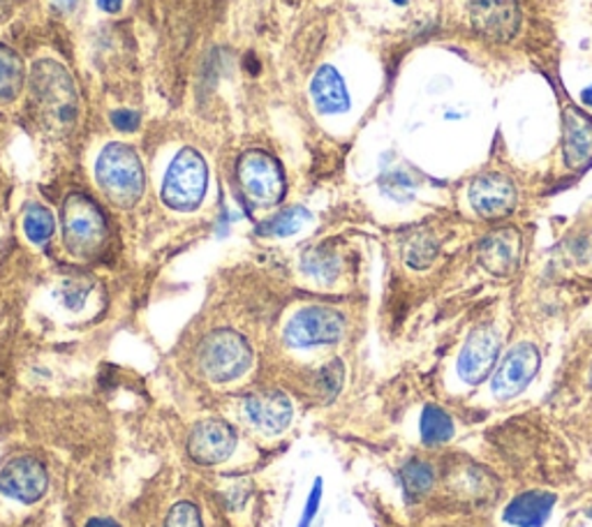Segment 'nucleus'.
Segmentation results:
<instances>
[{
    "label": "nucleus",
    "instance_id": "nucleus-11",
    "mask_svg": "<svg viewBox=\"0 0 592 527\" xmlns=\"http://www.w3.org/2000/svg\"><path fill=\"white\" fill-rule=\"evenodd\" d=\"M49 488L47 467L35 456H16L0 469V491L24 504L43 500Z\"/></svg>",
    "mask_w": 592,
    "mask_h": 527
},
{
    "label": "nucleus",
    "instance_id": "nucleus-20",
    "mask_svg": "<svg viewBox=\"0 0 592 527\" xmlns=\"http://www.w3.org/2000/svg\"><path fill=\"white\" fill-rule=\"evenodd\" d=\"M419 432L426 446H443L456 438V421L445 407L426 405L422 421H419Z\"/></svg>",
    "mask_w": 592,
    "mask_h": 527
},
{
    "label": "nucleus",
    "instance_id": "nucleus-23",
    "mask_svg": "<svg viewBox=\"0 0 592 527\" xmlns=\"http://www.w3.org/2000/svg\"><path fill=\"white\" fill-rule=\"evenodd\" d=\"M424 0H371L373 12L389 24H410L419 19Z\"/></svg>",
    "mask_w": 592,
    "mask_h": 527
},
{
    "label": "nucleus",
    "instance_id": "nucleus-33",
    "mask_svg": "<svg viewBox=\"0 0 592 527\" xmlns=\"http://www.w3.org/2000/svg\"><path fill=\"white\" fill-rule=\"evenodd\" d=\"M98 5H100V10L107 12V14H117V12H121V8H123V0H98Z\"/></svg>",
    "mask_w": 592,
    "mask_h": 527
},
{
    "label": "nucleus",
    "instance_id": "nucleus-5",
    "mask_svg": "<svg viewBox=\"0 0 592 527\" xmlns=\"http://www.w3.org/2000/svg\"><path fill=\"white\" fill-rule=\"evenodd\" d=\"M500 350L503 333L498 331V327L493 322L474 327L454 361V375L461 389H474L486 382L495 366H498Z\"/></svg>",
    "mask_w": 592,
    "mask_h": 527
},
{
    "label": "nucleus",
    "instance_id": "nucleus-1",
    "mask_svg": "<svg viewBox=\"0 0 592 527\" xmlns=\"http://www.w3.org/2000/svg\"><path fill=\"white\" fill-rule=\"evenodd\" d=\"M95 179L105 197L121 209L135 206L144 193V164L135 148L128 144H109L95 164Z\"/></svg>",
    "mask_w": 592,
    "mask_h": 527
},
{
    "label": "nucleus",
    "instance_id": "nucleus-16",
    "mask_svg": "<svg viewBox=\"0 0 592 527\" xmlns=\"http://www.w3.org/2000/svg\"><path fill=\"white\" fill-rule=\"evenodd\" d=\"M556 504H558L556 493L542 491V488H532V491H523L507 502L503 520L509 527H544L553 510H556Z\"/></svg>",
    "mask_w": 592,
    "mask_h": 527
},
{
    "label": "nucleus",
    "instance_id": "nucleus-4",
    "mask_svg": "<svg viewBox=\"0 0 592 527\" xmlns=\"http://www.w3.org/2000/svg\"><path fill=\"white\" fill-rule=\"evenodd\" d=\"M63 241L74 255L88 259L100 253L107 241V220L100 206L86 195H70L63 204Z\"/></svg>",
    "mask_w": 592,
    "mask_h": 527
},
{
    "label": "nucleus",
    "instance_id": "nucleus-19",
    "mask_svg": "<svg viewBox=\"0 0 592 527\" xmlns=\"http://www.w3.org/2000/svg\"><path fill=\"white\" fill-rule=\"evenodd\" d=\"M311 96H313V102L322 111V114H329V117L346 114L352 105L346 82H342L338 70L329 68V65L317 70V74L313 77V84H311Z\"/></svg>",
    "mask_w": 592,
    "mask_h": 527
},
{
    "label": "nucleus",
    "instance_id": "nucleus-22",
    "mask_svg": "<svg viewBox=\"0 0 592 527\" xmlns=\"http://www.w3.org/2000/svg\"><path fill=\"white\" fill-rule=\"evenodd\" d=\"M400 481H403L408 498L419 500L433 491V486L437 483V473L433 463L424 458H412L403 469H400Z\"/></svg>",
    "mask_w": 592,
    "mask_h": 527
},
{
    "label": "nucleus",
    "instance_id": "nucleus-26",
    "mask_svg": "<svg viewBox=\"0 0 592 527\" xmlns=\"http://www.w3.org/2000/svg\"><path fill=\"white\" fill-rule=\"evenodd\" d=\"M309 211H303L299 209V206H294V209H288V211H282L278 213L276 218H271L269 222L264 224L262 232L264 234H274V236H292L297 234L305 222H309Z\"/></svg>",
    "mask_w": 592,
    "mask_h": 527
},
{
    "label": "nucleus",
    "instance_id": "nucleus-6",
    "mask_svg": "<svg viewBox=\"0 0 592 527\" xmlns=\"http://www.w3.org/2000/svg\"><path fill=\"white\" fill-rule=\"evenodd\" d=\"M208 169L195 148H183L171 160L165 183L162 201L174 211H195L206 195Z\"/></svg>",
    "mask_w": 592,
    "mask_h": 527
},
{
    "label": "nucleus",
    "instance_id": "nucleus-24",
    "mask_svg": "<svg viewBox=\"0 0 592 527\" xmlns=\"http://www.w3.org/2000/svg\"><path fill=\"white\" fill-rule=\"evenodd\" d=\"M440 255V243H437L431 234H416L408 241L406 246V261L414 271H424Z\"/></svg>",
    "mask_w": 592,
    "mask_h": 527
},
{
    "label": "nucleus",
    "instance_id": "nucleus-9",
    "mask_svg": "<svg viewBox=\"0 0 592 527\" xmlns=\"http://www.w3.org/2000/svg\"><path fill=\"white\" fill-rule=\"evenodd\" d=\"M342 331H346V319L338 310L309 306L290 319L285 329V343L297 350L334 345L342 338Z\"/></svg>",
    "mask_w": 592,
    "mask_h": 527
},
{
    "label": "nucleus",
    "instance_id": "nucleus-13",
    "mask_svg": "<svg viewBox=\"0 0 592 527\" xmlns=\"http://www.w3.org/2000/svg\"><path fill=\"white\" fill-rule=\"evenodd\" d=\"M521 234L511 228L495 230L480 243V264L495 278H511L521 267Z\"/></svg>",
    "mask_w": 592,
    "mask_h": 527
},
{
    "label": "nucleus",
    "instance_id": "nucleus-7",
    "mask_svg": "<svg viewBox=\"0 0 592 527\" xmlns=\"http://www.w3.org/2000/svg\"><path fill=\"white\" fill-rule=\"evenodd\" d=\"M33 96L37 107L61 125H70L76 119V88L68 70L53 61L37 63L33 70Z\"/></svg>",
    "mask_w": 592,
    "mask_h": 527
},
{
    "label": "nucleus",
    "instance_id": "nucleus-36",
    "mask_svg": "<svg viewBox=\"0 0 592 527\" xmlns=\"http://www.w3.org/2000/svg\"><path fill=\"white\" fill-rule=\"evenodd\" d=\"M74 3H76V0H59V5L65 8V10H70Z\"/></svg>",
    "mask_w": 592,
    "mask_h": 527
},
{
    "label": "nucleus",
    "instance_id": "nucleus-21",
    "mask_svg": "<svg viewBox=\"0 0 592 527\" xmlns=\"http://www.w3.org/2000/svg\"><path fill=\"white\" fill-rule=\"evenodd\" d=\"M22 88H24V63L10 47L0 45V105L14 102Z\"/></svg>",
    "mask_w": 592,
    "mask_h": 527
},
{
    "label": "nucleus",
    "instance_id": "nucleus-25",
    "mask_svg": "<svg viewBox=\"0 0 592 527\" xmlns=\"http://www.w3.org/2000/svg\"><path fill=\"white\" fill-rule=\"evenodd\" d=\"M53 228H56L53 216L49 209H45V206H31V209L26 211L24 232L33 243H37V246H43V243L51 238Z\"/></svg>",
    "mask_w": 592,
    "mask_h": 527
},
{
    "label": "nucleus",
    "instance_id": "nucleus-35",
    "mask_svg": "<svg viewBox=\"0 0 592 527\" xmlns=\"http://www.w3.org/2000/svg\"><path fill=\"white\" fill-rule=\"evenodd\" d=\"M581 102H583L588 109H592V86H588V88L581 90Z\"/></svg>",
    "mask_w": 592,
    "mask_h": 527
},
{
    "label": "nucleus",
    "instance_id": "nucleus-28",
    "mask_svg": "<svg viewBox=\"0 0 592 527\" xmlns=\"http://www.w3.org/2000/svg\"><path fill=\"white\" fill-rule=\"evenodd\" d=\"M165 527H204L202 514L193 502H179L169 510Z\"/></svg>",
    "mask_w": 592,
    "mask_h": 527
},
{
    "label": "nucleus",
    "instance_id": "nucleus-3",
    "mask_svg": "<svg viewBox=\"0 0 592 527\" xmlns=\"http://www.w3.org/2000/svg\"><path fill=\"white\" fill-rule=\"evenodd\" d=\"M540 368L542 352L537 345L530 341L511 345L500 359V364L491 372L486 401L491 405H505L514 399H519V395L532 384V380L537 378Z\"/></svg>",
    "mask_w": 592,
    "mask_h": 527
},
{
    "label": "nucleus",
    "instance_id": "nucleus-38",
    "mask_svg": "<svg viewBox=\"0 0 592 527\" xmlns=\"http://www.w3.org/2000/svg\"><path fill=\"white\" fill-rule=\"evenodd\" d=\"M588 516H590V518H592V506H590V510H588Z\"/></svg>",
    "mask_w": 592,
    "mask_h": 527
},
{
    "label": "nucleus",
    "instance_id": "nucleus-10",
    "mask_svg": "<svg viewBox=\"0 0 592 527\" xmlns=\"http://www.w3.org/2000/svg\"><path fill=\"white\" fill-rule=\"evenodd\" d=\"M468 204L476 218L500 220L507 218L519 204V191L511 179L498 172L476 176L468 187Z\"/></svg>",
    "mask_w": 592,
    "mask_h": 527
},
{
    "label": "nucleus",
    "instance_id": "nucleus-18",
    "mask_svg": "<svg viewBox=\"0 0 592 527\" xmlns=\"http://www.w3.org/2000/svg\"><path fill=\"white\" fill-rule=\"evenodd\" d=\"M563 156L569 169H583L592 162V119L577 107L565 111Z\"/></svg>",
    "mask_w": 592,
    "mask_h": 527
},
{
    "label": "nucleus",
    "instance_id": "nucleus-17",
    "mask_svg": "<svg viewBox=\"0 0 592 527\" xmlns=\"http://www.w3.org/2000/svg\"><path fill=\"white\" fill-rule=\"evenodd\" d=\"M443 481L451 493L466 500H486L493 495L495 486H498V479L486 473L482 465L466 458H458L454 465H449Z\"/></svg>",
    "mask_w": 592,
    "mask_h": 527
},
{
    "label": "nucleus",
    "instance_id": "nucleus-27",
    "mask_svg": "<svg viewBox=\"0 0 592 527\" xmlns=\"http://www.w3.org/2000/svg\"><path fill=\"white\" fill-rule=\"evenodd\" d=\"M303 271L322 282H331L338 275V257L324 250H315L303 259Z\"/></svg>",
    "mask_w": 592,
    "mask_h": 527
},
{
    "label": "nucleus",
    "instance_id": "nucleus-14",
    "mask_svg": "<svg viewBox=\"0 0 592 527\" xmlns=\"http://www.w3.org/2000/svg\"><path fill=\"white\" fill-rule=\"evenodd\" d=\"M245 419L262 432H282L292 421V403L282 391H262L247 395L243 403Z\"/></svg>",
    "mask_w": 592,
    "mask_h": 527
},
{
    "label": "nucleus",
    "instance_id": "nucleus-31",
    "mask_svg": "<svg viewBox=\"0 0 592 527\" xmlns=\"http://www.w3.org/2000/svg\"><path fill=\"white\" fill-rule=\"evenodd\" d=\"M111 123L121 132H135L140 127V114L132 109H119L111 114Z\"/></svg>",
    "mask_w": 592,
    "mask_h": 527
},
{
    "label": "nucleus",
    "instance_id": "nucleus-30",
    "mask_svg": "<svg viewBox=\"0 0 592 527\" xmlns=\"http://www.w3.org/2000/svg\"><path fill=\"white\" fill-rule=\"evenodd\" d=\"M88 285H84L82 280H70L65 282V287H63V301H65V306L76 310V308H82V304L86 301V294H88Z\"/></svg>",
    "mask_w": 592,
    "mask_h": 527
},
{
    "label": "nucleus",
    "instance_id": "nucleus-37",
    "mask_svg": "<svg viewBox=\"0 0 592 527\" xmlns=\"http://www.w3.org/2000/svg\"><path fill=\"white\" fill-rule=\"evenodd\" d=\"M588 255H590V259H592V238H590V246H588Z\"/></svg>",
    "mask_w": 592,
    "mask_h": 527
},
{
    "label": "nucleus",
    "instance_id": "nucleus-8",
    "mask_svg": "<svg viewBox=\"0 0 592 527\" xmlns=\"http://www.w3.org/2000/svg\"><path fill=\"white\" fill-rule=\"evenodd\" d=\"M237 174L243 195L257 206H274L285 195L282 169L264 150H247L239 160Z\"/></svg>",
    "mask_w": 592,
    "mask_h": 527
},
{
    "label": "nucleus",
    "instance_id": "nucleus-32",
    "mask_svg": "<svg viewBox=\"0 0 592 527\" xmlns=\"http://www.w3.org/2000/svg\"><path fill=\"white\" fill-rule=\"evenodd\" d=\"M319 486H322V481L317 479V481H315V488H313V493H311V498H309V504H305V514H303V518H301V527H309L311 520H313V516L317 514V504H319V495H322Z\"/></svg>",
    "mask_w": 592,
    "mask_h": 527
},
{
    "label": "nucleus",
    "instance_id": "nucleus-34",
    "mask_svg": "<svg viewBox=\"0 0 592 527\" xmlns=\"http://www.w3.org/2000/svg\"><path fill=\"white\" fill-rule=\"evenodd\" d=\"M86 527H121V525L111 518H90L86 523Z\"/></svg>",
    "mask_w": 592,
    "mask_h": 527
},
{
    "label": "nucleus",
    "instance_id": "nucleus-15",
    "mask_svg": "<svg viewBox=\"0 0 592 527\" xmlns=\"http://www.w3.org/2000/svg\"><path fill=\"white\" fill-rule=\"evenodd\" d=\"M474 26L493 40H509L517 35L521 14L514 0H472Z\"/></svg>",
    "mask_w": 592,
    "mask_h": 527
},
{
    "label": "nucleus",
    "instance_id": "nucleus-12",
    "mask_svg": "<svg viewBox=\"0 0 592 527\" xmlns=\"http://www.w3.org/2000/svg\"><path fill=\"white\" fill-rule=\"evenodd\" d=\"M237 446V432L222 419H204L188 438V454L200 465L225 463Z\"/></svg>",
    "mask_w": 592,
    "mask_h": 527
},
{
    "label": "nucleus",
    "instance_id": "nucleus-29",
    "mask_svg": "<svg viewBox=\"0 0 592 527\" xmlns=\"http://www.w3.org/2000/svg\"><path fill=\"white\" fill-rule=\"evenodd\" d=\"M342 375H346V370H342V364L340 361H331L327 368H322L319 372V393L322 399H334V395L338 393L340 384H342Z\"/></svg>",
    "mask_w": 592,
    "mask_h": 527
},
{
    "label": "nucleus",
    "instance_id": "nucleus-2",
    "mask_svg": "<svg viewBox=\"0 0 592 527\" xmlns=\"http://www.w3.org/2000/svg\"><path fill=\"white\" fill-rule=\"evenodd\" d=\"M253 347L232 329L208 333L200 347V368L212 382H234L251 370Z\"/></svg>",
    "mask_w": 592,
    "mask_h": 527
}]
</instances>
